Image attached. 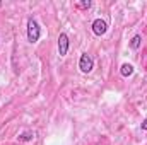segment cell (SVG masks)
I'll return each instance as SVG.
<instances>
[{
  "mask_svg": "<svg viewBox=\"0 0 147 145\" xmlns=\"http://www.w3.org/2000/svg\"><path fill=\"white\" fill-rule=\"evenodd\" d=\"M79 68H80L82 73H89L92 68H94V60L91 58V55H87V53H82V55H80Z\"/></svg>",
  "mask_w": 147,
  "mask_h": 145,
  "instance_id": "cell-2",
  "label": "cell"
},
{
  "mask_svg": "<svg viewBox=\"0 0 147 145\" xmlns=\"http://www.w3.org/2000/svg\"><path fill=\"white\" fill-rule=\"evenodd\" d=\"M120 73H121L123 77H130V75L134 73V67H132L130 63H123V65L120 67Z\"/></svg>",
  "mask_w": 147,
  "mask_h": 145,
  "instance_id": "cell-5",
  "label": "cell"
},
{
  "mask_svg": "<svg viewBox=\"0 0 147 145\" xmlns=\"http://www.w3.org/2000/svg\"><path fill=\"white\" fill-rule=\"evenodd\" d=\"M91 28H92V33H94L96 36H103V34L108 31V24H106V21H103V19H96V21H92Z\"/></svg>",
  "mask_w": 147,
  "mask_h": 145,
  "instance_id": "cell-3",
  "label": "cell"
},
{
  "mask_svg": "<svg viewBox=\"0 0 147 145\" xmlns=\"http://www.w3.org/2000/svg\"><path fill=\"white\" fill-rule=\"evenodd\" d=\"M75 5H77L79 9H89V7L92 5V2H91V0H82V2H77Z\"/></svg>",
  "mask_w": 147,
  "mask_h": 145,
  "instance_id": "cell-8",
  "label": "cell"
},
{
  "mask_svg": "<svg viewBox=\"0 0 147 145\" xmlns=\"http://www.w3.org/2000/svg\"><path fill=\"white\" fill-rule=\"evenodd\" d=\"M67 51H69V36L65 33H62L58 36V53H60V56H65Z\"/></svg>",
  "mask_w": 147,
  "mask_h": 145,
  "instance_id": "cell-4",
  "label": "cell"
},
{
  "mask_svg": "<svg viewBox=\"0 0 147 145\" xmlns=\"http://www.w3.org/2000/svg\"><path fill=\"white\" fill-rule=\"evenodd\" d=\"M34 138V133L33 132H22L21 135H19V142H29V140H33Z\"/></svg>",
  "mask_w": 147,
  "mask_h": 145,
  "instance_id": "cell-7",
  "label": "cell"
},
{
  "mask_svg": "<svg viewBox=\"0 0 147 145\" xmlns=\"http://www.w3.org/2000/svg\"><path fill=\"white\" fill-rule=\"evenodd\" d=\"M0 7H2V2H0Z\"/></svg>",
  "mask_w": 147,
  "mask_h": 145,
  "instance_id": "cell-10",
  "label": "cell"
},
{
  "mask_svg": "<svg viewBox=\"0 0 147 145\" xmlns=\"http://www.w3.org/2000/svg\"><path fill=\"white\" fill-rule=\"evenodd\" d=\"M140 44H142V36H140V34H135V36L130 39V48H132V50H139Z\"/></svg>",
  "mask_w": 147,
  "mask_h": 145,
  "instance_id": "cell-6",
  "label": "cell"
},
{
  "mask_svg": "<svg viewBox=\"0 0 147 145\" xmlns=\"http://www.w3.org/2000/svg\"><path fill=\"white\" fill-rule=\"evenodd\" d=\"M41 36V28L33 17L28 19V41L29 43H38Z\"/></svg>",
  "mask_w": 147,
  "mask_h": 145,
  "instance_id": "cell-1",
  "label": "cell"
},
{
  "mask_svg": "<svg viewBox=\"0 0 147 145\" xmlns=\"http://www.w3.org/2000/svg\"><path fill=\"white\" fill-rule=\"evenodd\" d=\"M140 128H142V130H146V132H147V118L144 119V121H142V125H140Z\"/></svg>",
  "mask_w": 147,
  "mask_h": 145,
  "instance_id": "cell-9",
  "label": "cell"
}]
</instances>
